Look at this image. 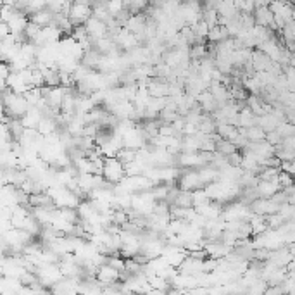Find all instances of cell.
Listing matches in <instances>:
<instances>
[{"instance_id": "cell-13", "label": "cell", "mask_w": 295, "mask_h": 295, "mask_svg": "<svg viewBox=\"0 0 295 295\" xmlns=\"http://www.w3.org/2000/svg\"><path fill=\"white\" fill-rule=\"evenodd\" d=\"M211 204H212V199L207 195L205 188L193 192V207H202V205H211Z\"/></svg>"}, {"instance_id": "cell-17", "label": "cell", "mask_w": 295, "mask_h": 295, "mask_svg": "<svg viewBox=\"0 0 295 295\" xmlns=\"http://www.w3.org/2000/svg\"><path fill=\"white\" fill-rule=\"evenodd\" d=\"M278 182H280V186H281V188H290V186L294 185L295 178L290 175V173L281 171V173H280V176H278Z\"/></svg>"}, {"instance_id": "cell-15", "label": "cell", "mask_w": 295, "mask_h": 295, "mask_svg": "<svg viewBox=\"0 0 295 295\" xmlns=\"http://www.w3.org/2000/svg\"><path fill=\"white\" fill-rule=\"evenodd\" d=\"M71 38H73L74 42H78V44H81V42H85V40H88V29H87V26L85 24H81V26H74V29H73V35H71Z\"/></svg>"}, {"instance_id": "cell-5", "label": "cell", "mask_w": 295, "mask_h": 295, "mask_svg": "<svg viewBox=\"0 0 295 295\" xmlns=\"http://www.w3.org/2000/svg\"><path fill=\"white\" fill-rule=\"evenodd\" d=\"M85 26H87V29H88V37H90L93 42H98L107 37V24L104 21H100V19L90 18Z\"/></svg>"}, {"instance_id": "cell-10", "label": "cell", "mask_w": 295, "mask_h": 295, "mask_svg": "<svg viewBox=\"0 0 295 295\" xmlns=\"http://www.w3.org/2000/svg\"><path fill=\"white\" fill-rule=\"evenodd\" d=\"M268 133L262 130L261 126H252L247 130V140L250 143H259V142H266Z\"/></svg>"}, {"instance_id": "cell-18", "label": "cell", "mask_w": 295, "mask_h": 295, "mask_svg": "<svg viewBox=\"0 0 295 295\" xmlns=\"http://www.w3.org/2000/svg\"><path fill=\"white\" fill-rule=\"evenodd\" d=\"M9 35H12L11 28H9V23H2V21H0V40L7 38Z\"/></svg>"}, {"instance_id": "cell-12", "label": "cell", "mask_w": 295, "mask_h": 295, "mask_svg": "<svg viewBox=\"0 0 295 295\" xmlns=\"http://www.w3.org/2000/svg\"><path fill=\"white\" fill-rule=\"evenodd\" d=\"M117 160H121V162L126 166V164H131V162H135L136 159H138V150H133V149H121L119 152H117L116 156Z\"/></svg>"}, {"instance_id": "cell-3", "label": "cell", "mask_w": 295, "mask_h": 295, "mask_svg": "<svg viewBox=\"0 0 295 295\" xmlns=\"http://www.w3.org/2000/svg\"><path fill=\"white\" fill-rule=\"evenodd\" d=\"M90 18H93L91 2H88V0H76V2H73V7L69 11V19L73 21L74 26L87 24V21Z\"/></svg>"}, {"instance_id": "cell-7", "label": "cell", "mask_w": 295, "mask_h": 295, "mask_svg": "<svg viewBox=\"0 0 295 295\" xmlns=\"http://www.w3.org/2000/svg\"><path fill=\"white\" fill-rule=\"evenodd\" d=\"M42 119H44L42 111H38L37 107H31V109L28 111V114L21 119V123L26 130H37L38 131V126H40Z\"/></svg>"}, {"instance_id": "cell-16", "label": "cell", "mask_w": 295, "mask_h": 295, "mask_svg": "<svg viewBox=\"0 0 295 295\" xmlns=\"http://www.w3.org/2000/svg\"><path fill=\"white\" fill-rule=\"evenodd\" d=\"M124 9H126V4L121 2V0H111V2H107V11H109V14L113 16V18H116Z\"/></svg>"}, {"instance_id": "cell-9", "label": "cell", "mask_w": 295, "mask_h": 295, "mask_svg": "<svg viewBox=\"0 0 295 295\" xmlns=\"http://www.w3.org/2000/svg\"><path fill=\"white\" fill-rule=\"evenodd\" d=\"M59 216H61L64 221H68L69 225H80L81 223V216L78 212V209L74 207H66V209H59Z\"/></svg>"}, {"instance_id": "cell-8", "label": "cell", "mask_w": 295, "mask_h": 295, "mask_svg": "<svg viewBox=\"0 0 295 295\" xmlns=\"http://www.w3.org/2000/svg\"><path fill=\"white\" fill-rule=\"evenodd\" d=\"M214 140H216V154L223 157H229L231 154L238 152V147L235 145L233 142H229V140H225V138H219L218 135H214Z\"/></svg>"}, {"instance_id": "cell-11", "label": "cell", "mask_w": 295, "mask_h": 295, "mask_svg": "<svg viewBox=\"0 0 295 295\" xmlns=\"http://www.w3.org/2000/svg\"><path fill=\"white\" fill-rule=\"evenodd\" d=\"M173 205L182 209H193V192H182V190H180L178 197H176V201Z\"/></svg>"}, {"instance_id": "cell-6", "label": "cell", "mask_w": 295, "mask_h": 295, "mask_svg": "<svg viewBox=\"0 0 295 295\" xmlns=\"http://www.w3.org/2000/svg\"><path fill=\"white\" fill-rule=\"evenodd\" d=\"M197 102H199V106H201L202 113L207 114V116H212V114L216 113V111L219 109L218 102H216V98L212 97L211 91H202L199 97H197Z\"/></svg>"}, {"instance_id": "cell-2", "label": "cell", "mask_w": 295, "mask_h": 295, "mask_svg": "<svg viewBox=\"0 0 295 295\" xmlns=\"http://www.w3.org/2000/svg\"><path fill=\"white\" fill-rule=\"evenodd\" d=\"M102 178L106 180L109 185H119L124 178H126V169H124V164L121 160H117L116 157H111L106 159V166H104Z\"/></svg>"}, {"instance_id": "cell-19", "label": "cell", "mask_w": 295, "mask_h": 295, "mask_svg": "<svg viewBox=\"0 0 295 295\" xmlns=\"http://www.w3.org/2000/svg\"><path fill=\"white\" fill-rule=\"evenodd\" d=\"M166 295H188V292L178 290V288H171V290H168V294H166Z\"/></svg>"}, {"instance_id": "cell-4", "label": "cell", "mask_w": 295, "mask_h": 295, "mask_svg": "<svg viewBox=\"0 0 295 295\" xmlns=\"http://www.w3.org/2000/svg\"><path fill=\"white\" fill-rule=\"evenodd\" d=\"M97 281L100 283V287H113L121 281V273L114 270L111 264H104L97 270Z\"/></svg>"}, {"instance_id": "cell-14", "label": "cell", "mask_w": 295, "mask_h": 295, "mask_svg": "<svg viewBox=\"0 0 295 295\" xmlns=\"http://www.w3.org/2000/svg\"><path fill=\"white\" fill-rule=\"evenodd\" d=\"M202 21L207 23L209 28H216V26H219V14L216 9H212V11H204L202 12Z\"/></svg>"}, {"instance_id": "cell-1", "label": "cell", "mask_w": 295, "mask_h": 295, "mask_svg": "<svg viewBox=\"0 0 295 295\" xmlns=\"http://www.w3.org/2000/svg\"><path fill=\"white\" fill-rule=\"evenodd\" d=\"M182 169V173H180V178L176 182V188L178 190H182V192H195V190L205 188L201 175H199V169Z\"/></svg>"}]
</instances>
